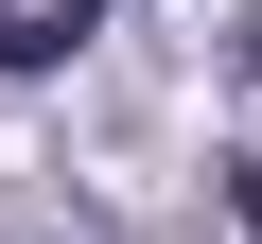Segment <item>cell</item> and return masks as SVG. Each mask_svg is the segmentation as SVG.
Wrapping results in <instances>:
<instances>
[{"label": "cell", "instance_id": "1", "mask_svg": "<svg viewBox=\"0 0 262 244\" xmlns=\"http://www.w3.org/2000/svg\"><path fill=\"white\" fill-rule=\"evenodd\" d=\"M88 18H105V0H0V70H53Z\"/></svg>", "mask_w": 262, "mask_h": 244}]
</instances>
